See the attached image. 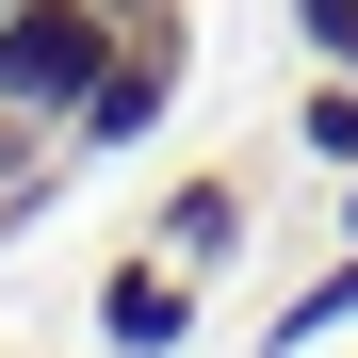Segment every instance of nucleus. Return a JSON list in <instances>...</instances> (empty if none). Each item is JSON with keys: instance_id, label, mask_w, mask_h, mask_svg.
Segmentation results:
<instances>
[{"instance_id": "7", "label": "nucleus", "mask_w": 358, "mask_h": 358, "mask_svg": "<svg viewBox=\"0 0 358 358\" xmlns=\"http://www.w3.org/2000/svg\"><path fill=\"white\" fill-rule=\"evenodd\" d=\"M293 66H342L358 82V0H293Z\"/></svg>"}, {"instance_id": "5", "label": "nucleus", "mask_w": 358, "mask_h": 358, "mask_svg": "<svg viewBox=\"0 0 358 358\" xmlns=\"http://www.w3.org/2000/svg\"><path fill=\"white\" fill-rule=\"evenodd\" d=\"M342 326H358V228H342V261H310V277L261 310V342H245V358H310V342H342Z\"/></svg>"}, {"instance_id": "3", "label": "nucleus", "mask_w": 358, "mask_h": 358, "mask_svg": "<svg viewBox=\"0 0 358 358\" xmlns=\"http://www.w3.org/2000/svg\"><path fill=\"white\" fill-rule=\"evenodd\" d=\"M196 261L179 245H114L98 261V358H196Z\"/></svg>"}, {"instance_id": "9", "label": "nucleus", "mask_w": 358, "mask_h": 358, "mask_svg": "<svg viewBox=\"0 0 358 358\" xmlns=\"http://www.w3.org/2000/svg\"><path fill=\"white\" fill-rule=\"evenodd\" d=\"M342 228H358V163H342Z\"/></svg>"}, {"instance_id": "1", "label": "nucleus", "mask_w": 358, "mask_h": 358, "mask_svg": "<svg viewBox=\"0 0 358 358\" xmlns=\"http://www.w3.org/2000/svg\"><path fill=\"white\" fill-rule=\"evenodd\" d=\"M179 82H196V0H163V17H131V33H114V66L82 82V114H66V147H82V163H114V147H147L163 114H179Z\"/></svg>"}, {"instance_id": "10", "label": "nucleus", "mask_w": 358, "mask_h": 358, "mask_svg": "<svg viewBox=\"0 0 358 358\" xmlns=\"http://www.w3.org/2000/svg\"><path fill=\"white\" fill-rule=\"evenodd\" d=\"M0 17H17V0H0Z\"/></svg>"}, {"instance_id": "8", "label": "nucleus", "mask_w": 358, "mask_h": 358, "mask_svg": "<svg viewBox=\"0 0 358 358\" xmlns=\"http://www.w3.org/2000/svg\"><path fill=\"white\" fill-rule=\"evenodd\" d=\"M98 17H163V0H98Z\"/></svg>"}, {"instance_id": "4", "label": "nucleus", "mask_w": 358, "mask_h": 358, "mask_svg": "<svg viewBox=\"0 0 358 358\" xmlns=\"http://www.w3.org/2000/svg\"><path fill=\"white\" fill-rule=\"evenodd\" d=\"M245 228H261V179H245V163H179L163 212H147V245H179L196 277H228V261H245Z\"/></svg>"}, {"instance_id": "2", "label": "nucleus", "mask_w": 358, "mask_h": 358, "mask_svg": "<svg viewBox=\"0 0 358 358\" xmlns=\"http://www.w3.org/2000/svg\"><path fill=\"white\" fill-rule=\"evenodd\" d=\"M114 33L131 17H98V0H17V17H0V114H49V131H66L82 82L114 66Z\"/></svg>"}, {"instance_id": "6", "label": "nucleus", "mask_w": 358, "mask_h": 358, "mask_svg": "<svg viewBox=\"0 0 358 358\" xmlns=\"http://www.w3.org/2000/svg\"><path fill=\"white\" fill-rule=\"evenodd\" d=\"M293 147H310L326 179L358 163V82H342V66H310V82H293Z\"/></svg>"}]
</instances>
